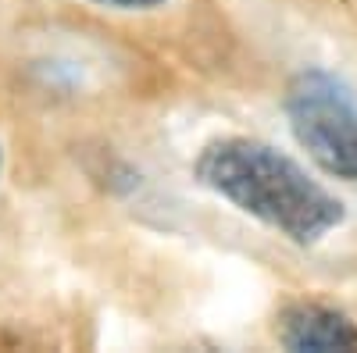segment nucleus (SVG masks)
I'll use <instances>...</instances> for the list:
<instances>
[{
	"mask_svg": "<svg viewBox=\"0 0 357 353\" xmlns=\"http://www.w3.org/2000/svg\"><path fill=\"white\" fill-rule=\"evenodd\" d=\"M197 182L229 200L243 214L282 232L296 246H314L343 221V203L318 186L293 157L247 136L207 143L197 164Z\"/></svg>",
	"mask_w": 357,
	"mask_h": 353,
	"instance_id": "1",
	"label": "nucleus"
},
{
	"mask_svg": "<svg viewBox=\"0 0 357 353\" xmlns=\"http://www.w3.org/2000/svg\"><path fill=\"white\" fill-rule=\"evenodd\" d=\"M293 139L333 179L357 186V90L325 68L296 72L286 90Z\"/></svg>",
	"mask_w": 357,
	"mask_h": 353,
	"instance_id": "2",
	"label": "nucleus"
},
{
	"mask_svg": "<svg viewBox=\"0 0 357 353\" xmlns=\"http://www.w3.org/2000/svg\"><path fill=\"white\" fill-rule=\"evenodd\" d=\"M279 343L293 353H357V325L321 304H293L279 317Z\"/></svg>",
	"mask_w": 357,
	"mask_h": 353,
	"instance_id": "3",
	"label": "nucleus"
},
{
	"mask_svg": "<svg viewBox=\"0 0 357 353\" xmlns=\"http://www.w3.org/2000/svg\"><path fill=\"white\" fill-rule=\"evenodd\" d=\"M100 8H114V11H151V8H161L165 0H93Z\"/></svg>",
	"mask_w": 357,
	"mask_h": 353,
	"instance_id": "4",
	"label": "nucleus"
},
{
	"mask_svg": "<svg viewBox=\"0 0 357 353\" xmlns=\"http://www.w3.org/2000/svg\"><path fill=\"white\" fill-rule=\"evenodd\" d=\"M0 164H4V154H0Z\"/></svg>",
	"mask_w": 357,
	"mask_h": 353,
	"instance_id": "5",
	"label": "nucleus"
}]
</instances>
